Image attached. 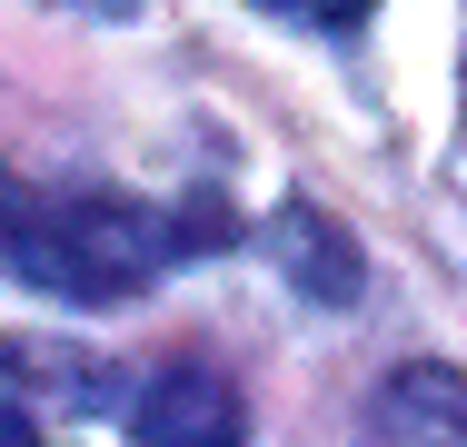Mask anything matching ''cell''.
<instances>
[{
	"label": "cell",
	"instance_id": "obj_1",
	"mask_svg": "<svg viewBox=\"0 0 467 447\" xmlns=\"http://www.w3.org/2000/svg\"><path fill=\"white\" fill-rule=\"evenodd\" d=\"M229 219L209 199H130V189H90V179H0V259L50 298H140L150 278L199 259Z\"/></svg>",
	"mask_w": 467,
	"mask_h": 447
},
{
	"label": "cell",
	"instance_id": "obj_2",
	"mask_svg": "<svg viewBox=\"0 0 467 447\" xmlns=\"http://www.w3.org/2000/svg\"><path fill=\"white\" fill-rule=\"evenodd\" d=\"M130 438L140 447H249V408L209 358H170L130 398Z\"/></svg>",
	"mask_w": 467,
	"mask_h": 447
},
{
	"label": "cell",
	"instance_id": "obj_3",
	"mask_svg": "<svg viewBox=\"0 0 467 447\" xmlns=\"http://www.w3.org/2000/svg\"><path fill=\"white\" fill-rule=\"evenodd\" d=\"M378 447H467V368H398L378 388Z\"/></svg>",
	"mask_w": 467,
	"mask_h": 447
},
{
	"label": "cell",
	"instance_id": "obj_4",
	"mask_svg": "<svg viewBox=\"0 0 467 447\" xmlns=\"http://www.w3.org/2000/svg\"><path fill=\"white\" fill-rule=\"evenodd\" d=\"M288 239H298V249H288V259L308 268V288H328V298H348V288H358V268L348 259H328V249H338V239H328V229H318V219H308V209H298V219H279Z\"/></svg>",
	"mask_w": 467,
	"mask_h": 447
},
{
	"label": "cell",
	"instance_id": "obj_5",
	"mask_svg": "<svg viewBox=\"0 0 467 447\" xmlns=\"http://www.w3.org/2000/svg\"><path fill=\"white\" fill-rule=\"evenodd\" d=\"M269 10H298V20H358L368 0H269Z\"/></svg>",
	"mask_w": 467,
	"mask_h": 447
},
{
	"label": "cell",
	"instance_id": "obj_6",
	"mask_svg": "<svg viewBox=\"0 0 467 447\" xmlns=\"http://www.w3.org/2000/svg\"><path fill=\"white\" fill-rule=\"evenodd\" d=\"M0 447H40V428H30L20 408H0Z\"/></svg>",
	"mask_w": 467,
	"mask_h": 447
}]
</instances>
